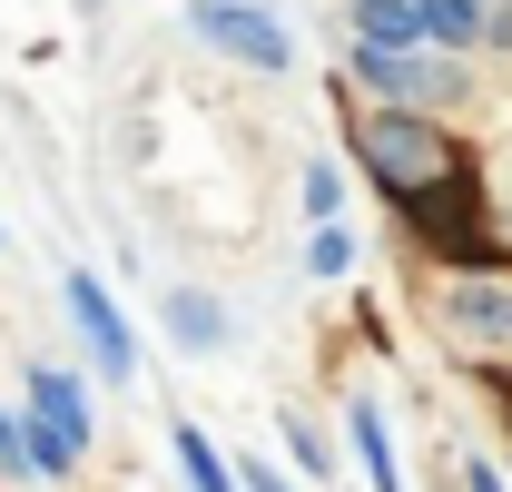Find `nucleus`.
Listing matches in <instances>:
<instances>
[{"instance_id":"obj_16","label":"nucleus","mask_w":512,"mask_h":492,"mask_svg":"<svg viewBox=\"0 0 512 492\" xmlns=\"http://www.w3.org/2000/svg\"><path fill=\"white\" fill-rule=\"evenodd\" d=\"M473 40H493V50H512V0H493V10H483V30H473Z\"/></svg>"},{"instance_id":"obj_18","label":"nucleus","mask_w":512,"mask_h":492,"mask_svg":"<svg viewBox=\"0 0 512 492\" xmlns=\"http://www.w3.org/2000/svg\"><path fill=\"white\" fill-rule=\"evenodd\" d=\"M237 483H256V492H296V483H276V473H266V463H247V473H237Z\"/></svg>"},{"instance_id":"obj_8","label":"nucleus","mask_w":512,"mask_h":492,"mask_svg":"<svg viewBox=\"0 0 512 492\" xmlns=\"http://www.w3.org/2000/svg\"><path fill=\"white\" fill-rule=\"evenodd\" d=\"M355 50H434L414 0H355Z\"/></svg>"},{"instance_id":"obj_4","label":"nucleus","mask_w":512,"mask_h":492,"mask_svg":"<svg viewBox=\"0 0 512 492\" xmlns=\"http://www.w3.org/2000/svg\"><path fill=\"white\" fill-rule=\"evenodd\" d=\"M60 296H69V325H79V345L99 355V374H109V384H128V374H138V335H128L119 296H109L89 266H69V286H60Z\"/></svg>"},{"instance_id":"obj_3","label":"nucleus","mask_w":512,"mask_h":492,"mask_svg":"<svg viewBox=\"0 0 512 492\" xmlns=\"http://www.w3.org/2000/svg\"><path fill=\"white\" fill-rule=\"evenodd\" d=\"M188 20H197V40H217L227 60H247V69H286V60H296L286 20H276V10H256V0H197Z\"/></svg>"},{"instance_id":"obj_14","label":"nucleus","mask_w":512,"mask_h":492,"mask_svg":"<svg viewBox=\"0 0 512 492\" xmlns=\"http://www.w3.org/2000/svg\"><path fill=\"white\" fill-rule=\"evenodd\" d=\"M306 207H316V217H335V158H316V168H306Z\"/></svg>"},{"instance_id":"obj_13","label":"nucleus","mask_w":512,"mask_h":492,"mask_svg":"<svg viewBox=\"0 0 512 492\" xmlns=\"http://www.w3.org/2000/svg\"><path fill=\"white\" fill-rule=\"evenodd\" d=\"M306 266H316V276H345V266H355V237H345V217H316V237H306Z\"/></svg>"},{"instance_id":"obj_15","label":"nucleus","mask_w":512,"mask_h":492,"mask_svg":"<svg viewBox=\"0 0 512 492\" xmlns=\"http://www.w3.org/2000/svg\"><path fill=\"white\" fill-rule=\"evenodd\" d=\"M286 443H296V463H306V473H325V433H316V424H286Z\"/></svg>"},{"instance_id":"obj_11","label":"nucleus","mask_w":512,"mask_h":492,"mask_svg":"<svg viewBox=\"0 0 512 492\" xmlns=\"http://www.w3.org/2000/svg\"><path fill=\"white\" fill-rule=\"evenodd\" d=\"M178 473H188V492H237L227 453H217V443H207L197 424H178Z\"/></svg>"},{"instance_id":"obj_12","label":"nucleus","mask_w":512,"mask_h":492,"mask_svg":"<svg viewBox=\"0 0 512 492\" xmlns=\"http://www.w3.org/2000/svg\"><path fill=\"white\" fill-rule=\"evenodd\" d=\"M414 10H424V40H434V50H473V30H483L473 0H414Z\"/></svg>"},{"instance_id":"obj_2","label":"nucleus","mask_w":512,"mask_h":492,"mask_svg":"<svg viewBox=\"0 0 512 492\" xmlns=\"http://www.w3.org/2000/svg\"><path fill=\"white\" fill-rule=\"evenodd\" d=\"M355 79L384 89L394 109H444V99H463V60H444V50H355Z\"/></svg>"},{"instance_id":"obj_6","label":"nucleus","mask_w":512,"mask_h":492,"mask_svg":"<svg viewBox=\"0 0 512 492\" xmlns=\"http://www.w3.org/2000/svg\"><path fill=\"white\" fill-rule=\"evenodd\" d=\"M444 325L473 355H512V276H453L444 286Z\"/></svg>"},{"instance_id":"obj_5","label":"nucleus","mask_w":512,"mask_h":492,"mask_svg":"<svg viewBox=\"0 0 512 492\" xmlns=\"http://www.w3.org/2000/svg\"><path fill=\"white\" fill-rule=\"evenodd\" d=\"M404 217L444 246V256H493V237L473 227V178H463V168H444L434 187H404Z\"/></svg>"},{"instance_id":"obj_10","label":"nucleus","mask_w":512,"mask_h":492,"mask_svg":"<svg viewBox=\"0 0 512 492\" xmlns=\"http://www.w3.org/2000/svg\"><path fill=\"white\" fill-rule=\"evenodd\" d=\"M345 424H355V453H365V483H375V492H404V463H394V433H384V414H375V404H355Z\"/></svg>"},{"instance_id":"obj_17","label":"nucleus","mask_w":512,"mask_h":492,"mask_svg":"<svg viewBox=\"0 0 512 492\" xmlns=\"http://www.w3.org/2000/svg\"><path fill=\"white\" fill-rule=\"evenodd\" d=\"M0 473H20V414H0Z\"/></svg>"},{"instance_id":"obj_7","label":"nucleus","mask_w":512,"mask_h":492,"mask_svg":"<svg viewBox=\"0 0 512 492\" xmlns=\"http://www.w3.org/2000/svg\"><path fill=\"white\" fill-rule=\"evenodd\" d=\"M20 414H30L40 433H60L69 453H79V443H89V384H79V374H60V365H40V374H30V404H20Z\"/></svg>"},{"instance_id":"obj_19","label":"nucleus","mask_w":512,"mask_h":492,"mask_svg":"<svg viewBox=\"0 0 512 492\" xmlns=\"http://www.w3.org/2000/svg\"><path fill=\"white\" fill-rule=\"evenodd\" d=\"M463 483H473V492H503V473H493V463H473V473H463Z\"/></svg>"},{"instance_id":"obj_9","label":"nucleus","mask_w":512,"mask_h":492,"mask_svg":"<svg viewBox=\"0 0 512 492\" xmlns=\"http://www.w3.org/2000/svg\"><path fill=\"white\" fill-rule=\"evenodd\" d=\"M168 335H178L188 355H227V306L197 296V286H168Z\"/></svg>"},{"instance_id":"obj_1","label":"nucleus","mask_w":512,"mask_h":492,"mask_svg":"<svg viewBox=\"0 0 512 492\" xmlns=\"http://www.w3.org/2000/svg\"><path fill=\"white\" fill-rule=\"evenodd\" d=\"M355 158H365L394 197H404V187H434L444 168H463L453 138L424 119V109H365V119H355Z\"/></svg>"},{"instance_id":"obj_20","label":"nucleus","mask_w":512,"mask_h":492,"mask_svg":"<svg viewBox=\"0 0 512 492\" xmlns=\"http://www.w3.org/2000/svg\"><path fill=\"white\" fill-rule=\"evenodd\" d=\"M473 10H493V0H473Z\"/></svg>"}]
</instances>
